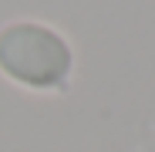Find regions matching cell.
<instances>
[{
    "label": "cell",
    "instance_id": "obj_1",
    "mask_svg": "<svg viewBox=\"0 0 155 152\" xmlns=\"http://www.w3.org/2000/svg\"><path fill=\"white\" fill-rule=\"evenodd\" d=\"M74 51L47 24L14 20L0 27V74L31 91H61L71 81Z\"/></svg>",
    "mask_w": 155,
    "mask_h": 152
}]
</instances>
